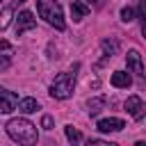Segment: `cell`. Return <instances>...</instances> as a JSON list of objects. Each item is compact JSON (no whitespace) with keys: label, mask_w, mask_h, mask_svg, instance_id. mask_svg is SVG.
<instances>
[{"label":"cell","mask_w":146,"mask_h":146,"mask_svg":"<svg viewBox=\"0 0 146 146\" xmlns=\"http://www.w3.org/2000/svg\"><path fill=\"white\" fill-rule=\"evenodd\" d=\"M7 135L21 146H36V139H39L36 125L30 123L27 119H11L7 123Z\"/></svg>","instance_id":"6da1fadb"},{"label":"cell","mask_w":146,"mask_h":146,"mask_svg":"<svg viewBox=\"0 0 146 146\" xmlns=\"http://www.w3.org/2000/svg\"><path fill=\"white\" fill-rule=\"evenodd\" d=\"M36 14H39L48 25H52L55 30H64V27H66L64 11H62L59 0H36Z\"/></svg>","instance_id":"7a4b0ae2"},{"label":"cell","mask_w":146,"mask_h":146,"mask_svg":"<svg viewBox=\"0 0 146 146\" xmlns=\"http://www.w3.org/2000/svg\"><path fill=\"white\" fill-rule=\"evenodd\" d=\"M75 89V73H59L50 84V96L57 100H66L73 96Z\"/></svg>","instance_id":"3957f363"},{"label":"cell","mask_w":146,"mask_h":146,"mask_svg":"<svg viewBox=\"0 0 146 146\" xmlns=\"http://www.w3.org/2000/svg\"><path fill=\"white\" fill-rule=\"evenodd\" d=\"M125 112L132 116V119H144L146 116V103L139 98V96H130L128 100H125Z\"/></svg>","instance_id":"277c9868"},{"label":"cell","mask_w":146,"mask_h":146,"mask_svg":"<svg viewBox=\"0 0 146 146\" xmlns=\"http://www.w3.org/2000/svg\"><path fill=\"white\" fill-rule=\"evenodd\" d=\"M36 27V18L32 16V11L23 9L18 16H16V34H23V32H30Z\"/></svg>","instance_id":"5b68a950"},{"label":"cell","mask_w":146,"mask_h":146,"mask_svg":"<svg viewBox=\"0 0 146 146\" xmlns=\"http://www.w3.org/2000/svg\"><path fill=\"white\" fill-rule=\"evenodd\" d=\"M125 128V121L123 119H116V116H110V119H100L98 121V130L100 132H119Z\"/></svg>","instance_id":"8992f818"},{"label":"cell","mask_w":146,"mask_h":146,"mask_svg":"<svg viewBox=\"0 0 146 146\" xmlns=\"http://www.w3.org/2000/svg\"><path fill=\"white\" fill-rule=\"evenodd\" d=\"M18 105V96L14 91H2L0 89V114H9Z\"/></svg>","instance_id":"52a82bcc"},{"label":"cell","mask_w":146,"mask_h":146,"mask_svg":"<svg viewBox=\"0 0 146 146\" xmlns=\"http://www.w3.org/2000/svg\"><path fill=\"white\" fill-rule=\"evenodd\" d=\"M125 66H128V71H132V73H137V75H144L141 55H139L137 50H130V52L125 55Z\"/></svg>","instance_id":"ba28073f"},{"label":"cell","mask_w":146,"mask_h":146,"mask_svg":"<svg viewBox=\"0 0 146 146\" xmlns=\"http://www.w3.org/2000/svg\"><path fill=\"white\" fill-rule=\"evenodd\" d=\"M112 84H114L116 89H128V87L132 84V78H130L128 71H114V73H112Z\"/></svg>","instance_id":"9c48e42d"},{"label":"cell","mask_w":146,"mask_h":146,"mask_svg":"<svg viewBox=\"0 0 146 146\" xmlns=\"http://www.w3.org/2000/svg\"><path fill=\"white\" fill-rule=\"evenodd\" d=\"M87 14H89V7L84 2H80V0H73L71 2V16H73V21H82Z\"/></svg>","instance_id":"30bf717a"},{"label":"cell","mask_w":146,"mask_h":146,"mask_svg":"<svg viewBox=\"0 0 146 146\" xmlns=\"http://www.w3.org/2000/svg\"><path fill=\"white\" fill-rule=\"evenodd\" d=\"M36 110H39L36 98H21V100H18V112H23V114H32V112H36Z\"/></svg>","instance_id":"8fae6325"},{"label":"cell","mask_w":146,"mask_h":146,"mask_svg":"<svg viewBox=\"0 0 146 146\" xmlns=\"http://www.w3.org/2000/svg\"><path fill=\"white\" fill-rule=\"evenodd\" d=\"M103 105H105V98H91V100L87 103V107H89V114H91V116H96V114L103 110Z\"/></svg>","instance_id":"7c38bea8"},{"label":"cell","mask_w":146,"mask_h":146,"mask_svg":"<svg viewBox=\"0 0 146 146\" xmlns=\"http://www.w3.org/2000/svg\"><path fill=\"white\" fill-rule=\"evenodd\" d=\"M64 132H66V139H68L71 144H78V141L82 139L80 130H78V128H73V125H66V128H64Z\"/></svg>","instance_id":"4fadbf2b"},{"label":"cell","mask_w":146,"mask_h":146,"mask_svg":"<svg viewBox=\"0 0 146 146\" xmlns=\"http://www.w3.org/2000/svg\"><path fill=\"white\" fill-rule=\"evenodd\" d=\"M11 14H14V7H5V9H2V14H0V30H7V27H9Z\"/></svg>","instance_id":"5bb4252c"},{"label":"cell","mask_w":146,"mask_h":146,"mask_svg":"<svg viewBox=\"0 0 146 146\" xmlns=\"http://www.w3.org/2000/svg\"><path fill=\"white\" fill-rule=\"evenodd\" d=\"M103 50L110 52V55H114V52L119 50V43H116L114 39H105V41H103Z\"/></svg>","instance_id":"9a60e30c"},{"label":"cell","mask_w":146,"mask_h":146,"mask_svg":"<svg viewBox=\"0 0 146 146\" xmlns=\"http://www.w3.org/2000/svg\"><path fill=\"white\" fill-rule=\"evenodd\" d=\"M121 21H123V23L135 21V9H132V7H123V9H121Z\"/></svg>","instance_id":"2e32d148"},{"label":"cell","mask_w":146,"mask_h":146,"mask_svg":"<svg viewBox=\"0 0 146 146\" xmlns=\"http://www.w3.org/2000/svg\"><path fill=\"white\" fill-rule=\"evenodd\" d=\"M52 125H55L52 116H48V114H46V116L41 119V128H46V130H52Z\"/></svg>","instance_id":"e0dca14e"},{"label":"cell","mask_w":146,"mask_h":146,"mask_svg":"<svg viewBox=\"0 0 146 146\" xmlns=\"http://www.w3.org/2000/svg\"><path fill=\"white\" fill-rule=\"evenodd\" d=\"M87 146H116V144H112V141H103V139H91V141H87Z\"/></svg>","instance_id":"ac0fdd59"},{"label":"cell","mask_w":146,"mask_h":146,"mask_svg":"<svg viewBox=\"0 0 146 146\" xmlns=\"http://www.w3.org/2000/svg\"><path fill=\"white\" fill-rule=\"evenodd\" d=\"M9 64H11V59H9L7 55H0V71H5V68H9Z\"/></svg>","instance_id":"d6986e66"},{"label":"cell","mask_w":146,"mask_h":146,"mask_svg":"<svg viewBox=\"0 0 146 146\" xmlns=\"http://www.w3.org/2000/svg\"><path fill=\"white\" fill-rule=\"evenodd\" d=\"M7 48H9V43L7 41H0V50H7Z\"/></svg>","instance_id":"ffe728a7"},{"label":"cell","mask_w":146,"mask_h":146,"mask_svg":"<svg viewBox=\"0 0 146 146\" xmlns=\"http://www.w3.org/2000/svg\"><path fill=\"white\" fill-rule=\"evenodd\" d=\"M141 34H144V39H146V21H144V25H141Z\"/></svg>","instance_id":"44dd1931"},{"label":"cell","mask_w":146,"mask_h":146,"mask_svg":"<svg viewBox=\"0 0 146 146\" xmlns=\"http://www.w3.org/2000/svg\"><path fill=\"white\" fill-rule=\"evenodd\" d=\"M135 146H146V139H141V141H137Z\"/></svg>","instance_id":"7402d4cb"},{"label":"cell","mask_w":146,"mask_h":146,"mask_svg":"<svg viewBox=\"0 0 146 146\" xmlns=\"http://www.w3.org/2000/svg\"><path fill=\"white\" fill-rule=\"evenodd\" d=\"M91 2H96V0H91Z\"/></svg>","instance_id":"603a6c76"}]
</instances>
